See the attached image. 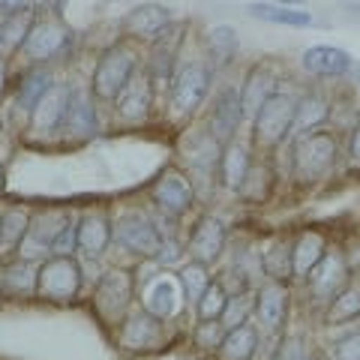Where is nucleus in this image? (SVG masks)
Here are the masks:
<instances>
[{"mask_svg":"<svg viewBox=\"0 0 360 360\" xmlns=\"http://www.w3.org/2000/svg\"><path fill=\"white\" fill-rule=\"evenodd\" d=\"M60 129L70 135V139H90V135H96L99 120H96L94 99H90V94H84L82 87H72L70 108H66V117H63Z\"/></svg>","mask_w":360,"mask_h":360,"instance_id":"obj_13","label":"nucleus"},{"mask_svg":"<svg viewBox=\"0 0 360 360\" xmlns=\"http://www.w3.org/2000/svg\"><path fill=\"white\" fill-rule=\"evenodd\" d=\"M219 174L229 189H243L246 177H250V150L243 144H229L219 160Z\"/></svg>","mask_w":360,"mask_h":360,"instance_id":"obj_23","label":"nucleus"},{"mask_svg":"<svg viewBox=\"0 0 360 360\" xmlns=\"http://www.w3.org/2000/svg\"><path fill=\"white\" fill-rule=\"evenodd\" d=\"M225 303H229V291H225L219 283H210V288L201 295L198 300V319L201 321H219L225 312Z\"/></svg>","mask_w":360,"mask_h":360,"instance_id":"obj_36","label":"nucleus"},{"mask_svg":"<svg viewBox=\"0 0 360 360\" xmlns=\"http://www.w3.org/2000/svg\"><path fill=\"white\" fill-rule=\"evenodd\" d=\"M115 240L135 255H156L162 252V238L153 229V222L139 210H127L115 222Z\"/></svg>","mask_w":360,"mask_h":360,"instance_id":"obj_6","label":"nucleus"},{"mask_svg":"<svg viewBox=\"0 0 360 360\" xmlns=\"http://www.w3.org/2000/svg\"><path fill=\"white\" fill-rule=\"evenodd\" d=\"M30 229V217L18 207H9L0 213V243L4 246H21L25 234Z\"/></svg>","mask_w":360,"mask_h":360,"instance_id":"obj_33","label":"nucleus"},{"mask_svg":"<svg viewBox=\"0 0 360 360\" xmlns=\"http://www.w3.org/2000/svg\"><path fill=\"white\" fill-rule=\"evenodd\" d=\"M4 84H6V58L0 54V90H4Z\"/></svg>","mask_w":360,"mask_h":360,"instance_id":"obj_42","label":"nucleus"},{"mask_svg":"<svg viewBox=\"0 0 360 360\" xmlns=\"http://www.w3.org/2000/svg\"><path fill=\"white\" fill-rule=\"evenodd\" d=\"M243 117V108H240V90H222L213 103L210 111V135L217 139L219 144L231 141V135L238 132V123Z\"/></svg>","mask_w":360,"mask_h":360,"instance_id":"obj_15","label":"nucleus"},{"mask_svg":"<svg viewBox=\"0 0 360 360\" xmlns=\"http://www.w3.org/2000/svg\"><path fill=\"white\" fill-rule=\"evenodd\" d=\"M295 115H297V99L274 90V94L262 103V108L255 111V123H252L255 144H262V148H276V144L291 132V127H295Z\"/></svg>","mask_w":360,"mask_h":360,"instance_id":"obj_1","label":"nucleus"},{"mask_svg":"<svg viewBox=\"0 0 360 360\" xmlns=\"http://www.w3.org/2000/svg\"><path fill=\"white\" fill-rule=\"evenodd\" d=\"M210 90V72L201 63H186L180 66L177 75L172 78V90H168V103L177 115H189L201 105V99Z\"/></svg>","mask_w":360,"mask_h":360,"instance_id":"obj_5","label":"nucleus"},{"mask_svg":"<svg viewBox=\"0 0 360 360\" xmlns=\"http://www.w3.org/2000/svg\"><path fill=\"white\" fill-rule=\"evenodd\" d=\"M258 315L264 319L267 328H279L285 315V288L279 283H270L258 291Z\"/></svg>","mask_w":360,"mask_h":360,"instance_id":"obj_29","label":"nucleus"},{"mask_svg":"<svg viewBox=\"0 0 360 360\" xmlns=\"http://www.w3.org/2000/svg\"><path fill=\"white\" fill-rule=\"evenodd\" d=\"M180 300H184V288H180V279L174 276H160L144 288V309L156 319H168L180 309Z\"/></svg>","mask_w":360,"mask_h":360,"instance_id":"obj_19","label":"nucleus"},{"mask_svg":"<svg viewBox=\"0 0 360 360\" xmlns=\"http://www.w3.org/2000/svg\"><path fill=\"white\" fill-rule=\"evenodd\" d=\"M70 94L72 87L66 84H54L49 94L39 99V105L30 111V132L42 139V135H51L63 127V117H66V108H70Z\"/></svg>","mask_w":360,"mask_h":360,"instance_id":"obj_10","label":"nucleus"},{"mask_svg":"<svg viewBox=\"0 0 360 360\" xmlns=\"http://www.w3.org/2000/svg\"><path fill=\"white\" fill-rule=\"evenodd\" d=\"M295 354H297V348L295 345H285V348H279V354L274 360H295Z\"/></svg>","mask_w":360,"mask_h":360,"instance_id":"obj_41","label":"nucleus"},{"mask_svg":"<svg viewBox=\"0 0 360 360\" xmlns=\"http://www.w3.org/2000/svg\"><path fill=\"white\" fill-rule=\"evenodd\" d=\"M150 72L144 70L139 72L135 70V75L129 78V84L120 90V96L115 99L117 103V115L123 120H141V117H148V111H150Z\"/></svg>","mask_w":360,"mask_h":360,"instance_id":"obj_17","label":"nucleus"},{"mask_svg":"<svg viewBox=\"0 0 360 360\" xmlns=\"http://www.w3.org/2000/svg\"><path fill=\"white\" fill-rule=\"evenodd\" d=\"M66 27H63V21L60 18H39V21H33V27L27 33V39L25 45H21V51L27 54V60H49L54 58L63 45H66Z\"/></svg>","mask_w":360,"mask_h":360,"instance_id":"obj_9","label":"nucleus"},{"mask_svg":"<svg viewBox=\"0 0 360 360\" xmlns=\"http://www.w3.org/2000/svg\"><path fill=\"white\" fill-rule=\"evenodd\" d=\"M25 9H27V0H0V21L15 13H25Z\"/></svg>","mask_w":360,"mask_h":360,"instance_id":"obj_39","label":"nucleus"},{"mask_svg":"<svg viewBox=\"0 0 360 360\" xmlns=\"http://www.w3.org/2000/svg\"><path fill=\"white\" fill-rule=\"evenodd\" d=\"M132 300V276L123 270H108L96 285V309L108 321H120Z\"/></svg>","mask_w":360,"mask_h":360,"instance_id":"obj_7","label":"nucleus"},{"mask_svg":"<svg viewBox=\"0 0 360 360\" xmlns=\"http://www.w3.org/2000/svg\"><path fill=\"white\" fill-rule=\"evenodd\" d=\"M111 238H115V225L105 213H84L75 225V246L84 255H103Z\"/></svg>","mask_w":360,"mask_h":360,"instance_id":"obj_16","label":"nucleus"},{"mask_svg":"<svg viewBox=\"0 0 360 360\" xmlns=\"http://www.w3.org/2000/svg\"><path fill=\"white\" fill-rule=\"evenodd\" d=\"M333 357L336 360H360V333L348 336V340H342L340 345L333 348Z\"/></svg>","mask_w":360,"mask_h":360,"instance_id":"obj_38","label":"nucleus"},{"mask_svg":"<svg viewBox=\"0 0 360 360\" xmlns=\"http://www.w3.org/2000/svg\"><path fill=\"white\" fill-rule=\"evenodd\" d=\"M324 238L315 231H303L297 234V240L291 243V274L295 276H309L312 267L324 258Z\"/></svg>","mask_w":360,"mask_h":360,"instance_id":"obj_20","label":"nucleus"},{"mask_svg":"<svg viewBox=\"0 0 360 360\" xmlns=\"http://www.w3.org/2000/svg\"><path fill=\"white\" fill-rule=\"evenodd\" d=\"M357 315H360V285H345L340 295L330 300L324 321L328 324H342V321L357 319Z\"/></svg>","mask_w":360,"mask_h":360,"instance_id":"obj_31","label":"nucleus"},{"mask_svg":"<svg viewBox=\"0 0 360 360\" xmlns=\"http://www.w3.org/2000/svg\"><path fill=\"white\" fill-rule=\"evenodd\" d=\"M37 276L39 270H33L27 262L9 264L0 274V288L9 291V295H30V291H37Z\"/></svg>","mask_w":360,"mask_h":360,"instance_id":"obj_30","label":"nucleus"},{"mask_svg":"<svg viewBox=\"0 0 360 360\" xmlns=\"http://www.w3.org/2000/svg\"><path fill=\"white\" fill-rule=\"evenodd\" d=\"M303 70L324 78L345 75L352 70V54L336 49V45H312V49L303 51Z\"/></svg>","mask_w":360,"mask_h":360,"instance_id":"obj_18","label":"nucleus"},{"mask_svg":"<svg viewBox=\"0 0 360 360\" xmlns=\"http://www.w3.org/2000/svg\"><path fill=\"white\" fill-rule=\"evenodd\" d=\"M270 94H274V90H270V70H267V66H252L250 75H246V82H243V87H240L243 117L246 115L255 117V111L262 108V103H264Z\"/></svg>","mask_w":360,"mask_h":360,"instance_id":"obj_22","label":"nucleus"},{"mask_svg":"<svg viewBox=\"0 0 360 360\" xmlns=\"http://www.w3.org/2000/svg\"><path fill=\"white\" fill-rule=\"evenodd\" d=\"M279 6H297V4H303V0H276Z\"/></svg>","mask_w":360,"mask_h":360,"instance_id":"obj_43","label":"nucleus"},{"mask_svg":"<svg viewBox=\"0 0 360 360\" xmlns=\"http://www.w3.org/2000/svg\"><path fill=\"white\" fill-rule=\"evenodd\" d=\"M250 15L258 21H270V25H285V27H309L312 15L295 6H279V4H250Z\"/></svg>","mask_w":360,"mask_h":360,"instance_id":"obj_25","label":"nucleus"},{"mask_svg":"<svg viewBox=\"0 0 360 360\" xmlns=\"http://www.w3.org/2000/svg\"><path fill=\"white\" fill-rule=\"evenodd\" d=\"M328 111H330L328 99H324L321 94H309L307 99H300V103H297V115H295V127H291V132H295V135H309L312 127L324 123Z\"/></svg>","mask_w":360,"mask_h":360,"instance_id":"obj_28","label":"nucleus"},{"mask_svg":"<svg viewBox=\"0 0 360 360\" xmlns=\"http://www.w3.org/2000/svg\"><path fill=\"white\" fill-rule=\"evenodd\" d=\"M139 70L135 63V54L123 45H111L103 51V58L96 63L94 72V96L96 99H117L120 90L129 84V78Z\"/></svg>","mask_w":360,"mask_h":360,"instance_id":"obj_2","label":"nucleus"},{"mask_svg":"<svg viewBox=\"0 0 360 360\" xmlns=\"http://www.w3.org/2000/svg\"><path fill=\"white\" fill-rule=\"evenodd\" d=\"M160 340H162L160 319H156V315H150L148 309L139 312V315H132V319L127 321V328H123V345L135 348V352L160 345Z\"/></svg>","mask_w":360,"mask_h":360,"instance_id":"obj_21","label":"nucleus"},{"mask_svg":"<svg viewBox=\"0 0 360 360\" xmlns=\"http://www.w3.org/2000/svg\"><path fill=\"white\" fill-rule=\"evenodd\" d=\"M348 153H352V160L360 165V123H357L354 132H352V144H348Z\"/></svg>","mask_w":360,"mask_h":360,"instance_id":"obj_40","label":"nucleus"},{"mask_svg":"<svg viewBox=\"0 0 360 360\" xmlns=\"http://www.w3.org/2000/svg\"><path fill=\"white\" fill-rule=\"evenodd\" d=\"M174 25L172 9L162 4H141L129 9L120 21V33H127L132 39H156L160 33H165L168 27Z\"/></svg>","mask_w":360,"mask_h":360,"instance_id":"obj_8","label":"nucleus"},{"mask_svg":"<svg viewBox=\"0 0 360 360\" xmlns=\"http://www.w3.org/2000/svg\"><path fill=\"white\" fill-rule=\"evenodd\" d=\"M153 201L160 205L168 217H180L193 205V184L180 172H165L153 186Z\"/></svg>","mask_w":360,"mask_h":360,"instance_id":"obj_11","label":"nucleus"},{"mask_svg":"<svg viewBox=\"0 0 360 360\" xmlns=\"http://www.w3.org/2000/svg\"><path fill=\"white\" fill-rule=\"evenodd\" d=\"M180 288H184V297L193 303V307H198V300H201V295L210 288V276H207V267L205 264H198V262H193L189 267H184L180 270Z\"/></svg>","mask_w":360,"mask_h":360,"instance_id":"obj_34","label":"nucleus"},{"mask_svg":"<svg viewBox=\"0 0 360 360\" xmlns=\"http://www.w3.org/2000/svg\"><path fill=\"white\" fill-rule=\"evenodd\" d=\"M207 49L213 54V60L219 63H229L234 54L240 49V39H238V30L231 25H219V27H210L207 30Z\"/></svg>","mask_w":360,"mask_h":360,"instance_id":"obj_32","label":"nucleus"},{"mask_svg":"<svg viewBox=\"0 0 360 360\" xmlns=\"http://www.w3.org/2000/svg\"><path fill=\"white\" fill-rule=\"evenodd\" d=\"M246 312H250V297H246V295H234L229 303H225V312H222L219 324L225 330L240 328V324L246 321Z\"/></svg>","mask_w":360,"mask_h":360,"instance_id":"obj_37","label":"nucleus"},{"mask_svg":"<svg viewBox=\"0 0 360 360\" xmlns=\"http://www.w3.org/2000/svg\"><path fill=\"white\" fill-rule=\"evenodd\" d=\"M309 283H312V295L321 297V300H333L348 283V267L345 262L336 252H324V258L312 267L309 274Z\"/></svg>","mask_w":360,"mask_h":360,"instance_id":"obj_14","label":"nucleus"},{"mask_svg":"<svg viewBox=\"0 0 360 360\" xmlns=\"http://www.w3.org/2000/svg\"><path fill=\"white\" fill-rule=\"evenodd\" d=\"M78 288H82V267H78L72 255H51L39 267V276H37L39 297L66 303L78 295Z\"/></svg>","mask_w":360,"mask_h":360,"instance_id":"obj_3","label":"nucleus"},{"mask_svg":"<svg viewBox=\"0 0 360 360\" xmlns=\"http://www.w3.org/2000/svg\"><path fill=\"white\" fill-rule=\"evenodd\" d=\"M336 160V141L328 132H309L303 135L295 148V174L300 184H312L330 172Z\"/></svg>","mask_w":360,"mask_h":360,"instance_id":"obj_4","label":"nucleus"},{"mask_svg":"<svg viewBox=\"0 0 360 360\" xmlns=\"http://www.w3.org/2000/svg\"><path fill=\"white\" fill-rule=\"evenodd\" d=\"M222 246H225V225L213 217H201L198 225L193 229V238H189V252H193V258L207 267L213 262H219Z\"/></svg>","mask_w":360,"mask_h":360,"instance_id":"obj_12","label":"nucleus"},{"mask_svg":"<svg viewBox=\"0 0 360 360\" xmlns=\"http://www.w3.org/2000/svg\"><path fill=\"white\" fill-rule=\"evenodd\" d=\"M33 27V13L30 9H25V13H15L0 21V54H9L25 45L27 33Z\"/></svg>","mask_w":360,"mask_h":360,"instance_id":"obj_27","label":"nucleus"},{"mask_svg":"<svg viewBox=\"0 0 360 360\" xmlns=\"http://www.w3.org/2000/svg\"><path fill=\"white\" fill-rule=\"evenodd\" d=\"M264 270L276 279L291 276V243L274 240L264 246Z\"/></svg>","mask_w":360,"mask_h":360,"instance_id":"obj_35","label":"nucleus"},{"mask_svg":"<svg viewBox=\"0 0 360 360\" xmlns=\"http://www.w3.org/2000/svg\"><path fill=\"white\" fill-rule=\"evenodd\" d=\"M51 87H54V82H51V72H49V70H42V66L30 70L25 78H21V87H18V108L30 115V111L39 105V99L49 94Z\"/></svg>","mask_w":360,"mask_h":360,"instance_id":"obj_26","label":"nucleus"},{"mask_svg":"<svg viewBox=\"0 0 360 360\" xmlns=\"http://www.w3.org/2000/svg\"><path fill=\"white\" fill-rule=\"evenodd\" d=\"M222 360H250L255 354L258 348V333L252 324H240V328H231L229 333H225V340L217 345Z\"/></svg>","mask_w":360,"mask_h":360,"instance_id":"obj_24","label":"nucleus"}]
</instances>
